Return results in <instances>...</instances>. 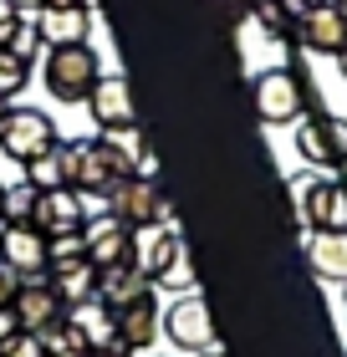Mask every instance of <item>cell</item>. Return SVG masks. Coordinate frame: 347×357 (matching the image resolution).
I'll use <instances>...</instances> for the list:
<instances>
[{"label": "cell", "instance_id": "33", "mask_svg": "<svg viewBox=\"0 0 347 357\" xmlns=\"http://www.w3.org/2000/svg\"><path fill=\"white\" fill-rule=\"evenodd\" d=\"M92 357H133V352H123V347H103V352H92Z\"/></svg>", "mask_w": 347, "mask_h": 357}, {"label": "cell", "instance_id": "5", "mask_svg": "<svg viewBox=\"0 0 347 357\" xmlns=\"http://www.w3.org/2000/svg\"><path fill=\"white\" fill-rule=\"evenodd\" d=\"M108 215L128 225V230H154V225H169V204H163L158 178L148 174H128L118 189L108 194Z\"/></svg>", "mask_w": 347, "mask_h": 357}, {"label": "cell", "instance_id": "16", "mask_svg": "<svg viewBox=\"0 0 347 357\" xmlns=\"http://www.w3.org/2000/svg\"><path fill=\"white\" fill-rule=\"evenodd\" d=\"M158 332H163V317H158L154 296H143V301H133V306H118V347H123V352H133V357L148 352Z\"/></svg>", "mask_w": 347, "mask_h": 357}, {"label": "cell", "instance_id": "35", "mask_svg": "<svg viewBox=\"0 0 347 357\" xmlns=\"http://www.w3.org/2000/svg\"><path fill=\"white\" fill-rule=\"evenodd\" d=\"M337 67H342V77H347V46H342V52H337Z\"/></svg>", "mask_w": 347, "mask_h": 357}, {"label": "cell", "instance_id": "17", "mask_svg": "<svg viewBox=\"0 0 347 357\" xmlns=\"http://www.w3.org/2000/svg\"><path fill=\"white\" fill-rule=\"evenodd\" d=\"M31 26H36V41L46 52H52V46H87V36H92L87 10H36Z\"/></svg>", "mask_w": 347, "mask_h": 357}, {"label": "cell", "instance_id": "10", "mask_svg": "<svg viewBox=\"0 0 347 357\" xmlns=\"http://www.w3.org/2000/svg\"><path fill=\"white\" fill-rule=\"evenodd\" d=\"M87 261H92L97 271H112V266H138V230L118 225L112 215L87 220Z\"/></svg>", "mask_w": 347, "mask_h": 357}, {"label": "cell", "instance_id": "13", "mask_svg": "<svg viewBox=\"0 0 347 357\" xmlns=\"http://www.w3.org/2000/svg\"><path fill=\"white\" fill-rule=\"evenodd\" d=\"M307 230H347V178H311L302 189Z\"/></svg>", "mask_w": 347, "mask_h": 357}, {"label": "cell", "instance_id": "14", "mask_svg": "<svg viewBox=\"0 0 347 357\" xmlns=\"http://www.w3.org/2000/svg\"><path fill=\"white\" fill-rule=\"evenodd\" d=\"M67 317V306H61V296L52 291V281H21V296H15V321H21V332H52L57 321Z\"/></svg>", "mask_w": 347, "mask_h": 357}, {"label": "cell", "instance_id": "24", "mask_svg": "<svg viewBox=\"0 0 347 357\" xmlns=\"http://www.w3.org/2000/svg\"><path fill=\"white\" fill-rule=\"evenodd\" d=\"M31 209H36V184H31V178L10 184V189H6V220H15V225H31Z\"/></svg>", "mask_w": 347, "mask_h": 357}, {"label": "cell", "instance_id": "4", "mask_svg": "<svg viewBox=\"0 0 347 357\" xmlns=\"http://www.w3.org/2000/svg\"><path fill=\"white\" fill-rule=\"evenodd\" d=\"M97 77H103V61L92 46H52L46 56V92L61 102H87Z\"/></svg>", "mask_w": 347, "mask_h": 357}, {"label": "cell", "instance_id": "3", "mask_svg": "<svg viewBox=\"0 0 347 357\" xmlns=\"http://www.w3.org/2000/svg\"><path fill=\"white\" fill-rule=\"evenodd\" d=\"M61 138H57V123L46 118L41 107H6V123H0V153L10 158V164L31 169L36 158L57 153Z\"/></svg>", "mask_w": 347, "mask_h": 357}, {"label": "cell", "instance_id": "18", "mask_svg": "<svg viewBox=\"0 0 347 357\" xmlns=\"http://www.w3.org/2000/svg\"><path fill=\"white\" fill-rule=\"evenodd\" d=\"M97 296L118 312V306H133L143 296H154V281H148L143 266H112V271H103V281H97Z\"/></svg>", "mask_w": 347, "mask_h": 357}, {"label": "cell", "instance_id": "26", "mask_svg": "<svg viewBox=\"0 0 347 357\" xmlns=\"http://www.w3.org/2000/svg\"><path fill=\"white\" fill-rule=\"evenodd\" d=\"M0 357H46V347L36 332H15L10 342H0Z\"/></svg>", "mask_w": 347, "mask_h": 357}, {"label": "cell", "instance_id": "23", "mask_svg": "<svg viewBox=\"0 0 347 357\" xmlns=\"http://www.w3.org/2000/svg\"><path fill=\"white\" fill-rule=\"evenodd\" d=\"M26 82H31V61H26L21 52H10V46H0V97L10 102Z\"/></svg>", "mask_w": 347, "mask_h": 357}, {"label": "cell", "instance_id": "22", "mask_svg": "<svg viewBox=\"0 0 347 357\" xmlns=\"http://www.w3.org/2000/svg\"><path fill=\"white\" fill-rule=\"evenodd\" d=\"M251 10L271 41H296V15H302L296 0H251Z\"/></svg>", "mask_w": 347, "mask_h": 357}, {"label": "cell", "instance_id": "30", "mask_svg": "<svg viewBox=\"0 0 347 357\" xmlns=\"http://www.w3.org/2000/svg\"><path fill=\"white\" fill-rule=\"evenodd\" d=\"M46 357H92V352H87V342H82V337L72 332V337H67V342H61V347H52V352H46Z\"/></svg>", "mask_w": 347, "mask_h": 357}, {"label": "cell", "instance_id": "9", "mask_svg": "<svg viewBox=\"0 0 347 357\" xmlns=\"http://www.w3.org/2000/svg\"><path fill=\"white\" fill-rule=\"evenodd\" d=\"M296 46H302V52H317V56H337L347 46V15L332 6V0L307 6L296 15Z\"/></svg>", "mask_w": 347, "mask_h": 357}, {"label": "cell", "instance_id": "36", "mask_svg": "<svg viewBox=\"0 0 347 357\" xmlns=\"http://www.w3.org/2000/svg\"><path fill=\"white\" fill-rule=\"evenodd\" d=\"M194 357H225V352H220V347H209V352H194Z\"/></svg>", "mask_w": 347, "mask_h": 357}, {"label": "cell", "instance_id": "11", "mask_svg": "<svg viewBox=\"0 0 347 357\" xmlns=\"http://www.w3.org/2000/svg\"><path fill=\"white\" fill-rule=\"evenodd\" d=\"M87 107H92V123L103 128V133H133L138 128V107H133L128 77H97Z\"/></svg>", "mask_w": 347, "mask_h": 357}, {"label": "cell", "instance_id": "34", "mask_svg": "<svg viewBox=\"0 0 347 357\" xmlns=\"http://www.w3.org/2000/svg\"><path fill=\"white\" fill-rule=\"evenodd\" d=\"M0 225H6V184H0Z\"/></svg>", "mask_w": 347, "mask_h": 357}, {"label": "cell", "instance_id": "2", "mask_svg": "<svg viewBox=\"0 0 347 357\" xmlns=\"http://www.w3.org/2000/svg\"><path fill=\"white\" fill-rule=\"evenodd\" d=\"M251 97H256V118L260 123H302L311 107H317V92H311V82L296 67H271V72H260L256 82H251Z\"/></svg>", "mask_w": 347, "mask_h": 357}, {"label": "cell", "instance_id": "31", "mask_svg": "<svg viewBox=\"0 0 347 357\" xmlns=\"http://www.w3.org/2000/svg\"><path fill=\"white\" fill-rule=\"evenodd\" d=\"M15 332H21V321H15V306H0V342H10Z\"/></svg>", "mask_w": 347, "mask_h": 357}, {"label": "cell", "instance_id": "1", "mask_svg": "<svg viewBox=\"0 0 347 357\" xmlns=\"http://www.w3.org/2000/svg\"><path fill=\"white\" fill-rule=\"evenodd\" d=\"M123 138L133 133H118V138H82V143H61V174H67V184L87 199V194H97V199H108L112 189L123 184L128 174H133V149H128Z\"/></svg>", "mask_w": 347, "mask_h": 357}, {"label": "cell", "instance_id": "8", "mask_svg": "<svg viewBox=\"0 0 347 357\" xmlns=\"http://www.w3.org/2000/svg\"><path fill=\"white\" fill-rule=\"evenodd\" d=\"M163 332H169V342L184 347L189 357L214 347V321H209V306L200 301V291H184V296L169 306V317H163Z\"/></svg>", "mask_w": 347, "mask_h": 357}, {"label": "cell", "instance_id": "27", "mask_svg": "<svg viewBox=\"0 0 347 357\" xmlns=\"http://www.w3.org/2000/svg\"><path fill=\"white\" fill-rule=\"evenodd\" d=\"M21 26H26V15L15 10V0H0V46H10Z\"/></svg>", "mask_w": 347, "mask_h": 357}, {"label": "cell", "instance_id": "21", "mask_svg": "<svg viewBox=\"0 0 347 357\" xmlns=\"http://www.w3.org/2000/svg\"><path fill=\"white\" fill-rule=\"evenodd\" d=\"M154 291H174V296L194 291V255H189L184 240H174V250L158 261V271H154Z\"/></svg>", "mask_w": 347, "mask_h": 357}, {"label": "cell", "instance_id": "19", "mask_svg": "<svg viewBox=\"0 0 347 357\" xmlns=\"http://www.w3.org/2000/svg\"><path fill=\"white\" fill-rule=\"evenodd\" d=\"M307 261L322 281H347V230H311Z\"/></svg>", "mask_w": 347, "mask_h": 357}, {"label": "cell", "instance_id": "29", "mask_svg": "<svg viewBox=\"0 0 347 357\" xmlns=\"http://www.w3.org/2000/svg\"><path fill=\"white\" fill-rule=\"evenodd\" d=\"M36 46H41V41H36V26H31V21H26L21 31H15V41H10V52H21V56L31 61V52H36Z\"/></svg>", "mask_w": 347, "mask_h": 357}, {"label": "cell", "instance_id": "37", "mask_svg": "<svg viewBox=\"0 0 347 357\" xmlns=\"http://www.w3.org/2000/svg\"><path fill=\"white\" fill-rule=\"evenodd\" d=\"M6 107H10V102H6V97H0V123H6Z\"/></svg>", "mask_w": 347, "mask_h": 357}, {"label": "cell", "instance_id": "28", "mask_svg": "<svg viewBox=\"0 0 347 357\" xmlns=\"http://www.w3.org/2000/svg\"><path fill=\"white\" fill-rule=\"evenodd\" d=\"M15 296H21V275L0 261V306H15Z\"/></svg>", "mask_w": 347, "mask_h": 357}, {"label": "cell", "instance_id": "32", "mask_svg": "<svg viewBox=\"0 0 347 357\" xmlns=\"http://www.w3.org/2000/svg\"><path fill=\"white\" fill-rule=\"evenodd\" d=\"M41 10H87V0H41Z\"/></svg>", "mask_w": 347, "mask_h": 357}, {"label": "cell", "instance_id": "20", "mask_svg": "<svg viewBox=\"0 0 347 357\" xmlns=\"http://www.w3.org/2000/svg\"><path fill=\"white\" fill-rule=\"evenodd\" d=\"M46 281H52V291L61 296V306H77V301H92L97 296V281H103V271H97L87 255L72 266H57V271H46Z\"/></svg>", "mask_w": 347, "mask_h": 357}, {"label": "cell", "instance_id": "39", "mask_svg": "<svg viewBox=\"0 0 347 357\" xmlns=\"http://www.w3.org/2000/svg\"><path fill=\"white\" fill-rule=\"evenodd\" d=\"M332 6H337V10H342V15H347V0H332Z\"/></svg>", "mask_w": 347, "mask_h": 357}, {"label": "cell", "instance_id": "6", "mask_svg": "<svg viewBox=\"0 0 347 357\" xmlns=\"http://www.w3.org/2000/svg\"><path fill=\"white\" fill-rule=\"evenodd\" d=\"M296 153L317 169H342L347 164V123L337 112L311 107L302 123H296Z\"/></svg>", "mask_w": 347, "mask_h": 357}, {"label": "cell", "instance_id": "12", "mask_svg": "<svg viewBox=\"0 0 347 357\" xmlns=\"http://www.w3.org/2000/svg\"><path fill=\"white\" fill-rule=\"evenodd\" d=\"M31 225L52 240V235H67L87 225V209H82V194L72 184H52V189H36V209H31Z\"/></svg>", "mask_w": 347, "mask_h": 357}, {"label": "cell", "instance_id": "38", "mask_svg": "<svg viewBox=\"0 0 347 357\" xmlns=\"http://www.w3.org/2000/svg\"><path fill=\"white\" fill-rule=\"evenodd\" d=\"M296 6H302V10H307V6H322V0H296Z\"/></svg>", "mask_w": 347, "mask_h": 357}, {"label": "cell", "instance_id": "25", "mask_svg": "<svg viewBox=\"0 0 347 357\" xmlns=\"http://www.w3.org/2000/svg\"><path fill=\"white\" fill-rule=\"evenodd\" d=\"M26 178L36 189H52V184H67V174H61V149L57 153H46V158H36V164L26 169Z\"/></svg>", "mask_w": 347, "mask_h": 357}, {"label": "cell", "instance_id": "7", "mask_svg": "<svg viewBox=\"0 0 347 357\" xmlns=\"http://www.w3.org/2000/svg\"><path fill=\"white\" fill-rule=\"evenodd\" d=\"M0 261H6L21 281H41L52 271V250H46V235L36 225H15L6 220L0 225Z\"/></svg>", "mask_w": 347, "mask_h": 357}, {"label": "cell", "instance_id": "15", "mask_svg": "<svg viewBox=\"0 0 347 357\" xmlns=\"http://www.w3.org/2000/svg\"><path fill=\"white\" fill-rule=\"evenodd\" d=\"M67 327L87 342V352H103V347H118V312L103 301V296H92V301H77L67 306Z\"/></svg>", "mask_w": 347, "mask_h": 357}]
</instances>
